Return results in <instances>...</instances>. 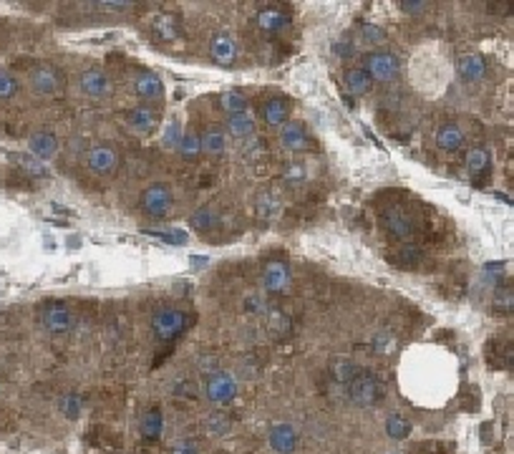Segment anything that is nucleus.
I'll list each match as a JSON object with an SVG mask.
<instances>
[{
    "mask_svg": "<svg viewBox=\"0 0 514 454\" xmlns=\"http://www.w3.org/2000/svg\"><path fill=\"white\" fill-rule=\"evenodd\" d=\"M245 310H247V313H262L265 303H262L260 295H250V298H245Z\"/></svg>",
    "mask_w": 514,
    "mask_h": 454,
    "instance_id": "obj_43",
    "label": "nucleus"
},
{
    "mask_svg": "<svg viewBox=\"0 0 514 454\" xmlns=\"http://www.w3.org/2000/svg\"><path fill=\"white\" fill-rule=\"evenodd\" d=\"M127 124H129V129H132V132L149 134L151 129H154V124H156V117H154V111H151L149 106H136V109L129 111Z\"/></svg>",
    "mask_w": 514,
    "mask_h": 454,
    "instance_id": "obj_18",
    "label": "nucleus"
},
{
    "mask_svg": "<svg viewBox=\"0 0 514 454\" xmlns=\"http://www.w3.org/2000/svg\"><path fill=\"white\" fill-rule=\"evenodd\" d=\"M235 391H237L235 379L225 371L212 374L210 381H207V396H210V401H215V404H227V401H232Z\"/></svg>",
    "mask_w": 514,
    "mask_h": 454,
    "instance_id": "obj_7",
    "label": "nucleus"
},
{
    "mask_svg": "<svg viewBox=\"0 0 514 454\" xmlns=\"http://www.w3.org/2000/svg\"><path fill=\"white\" fill-rule=\"evenodd\" d=\"M177 149L184 159H197V157L202 154V139H199L194 132H184L182 139H179Z\"/></svg>",
    "mask_w": 514,
    "mask_h": 454,
    "instance_id": "obj_28",
    "label": "nucleus"
},
{
    "mask_svg": "<svg viewBox=\"0 0 514 454\" xmlns=\"http://www.w3.org/2000/svg\"><path fill=\"white\" fill-rule=\"evenodd\" d=\"M489 164H492V157H489L487 149H481V147H476V149H471L469 154H466V169H469V174H484L489 169Z\"/></svg>",
    "mask_w": 514,
    "mask_h": 454,
    "instance_id": "obj_27",
    "label": "nucleus"
},
{
    "mask_svg": "<svg viewBox=\"0 0 514 454\" xmlns=\"http://www.w3.org/2000/svg\"><path fill=\"white\" fill-rule=\"evenodd\" d=\"M290 23H293V18H290L288 11H282V8H262L260 13H257V26L265 31V33H282V31H288Z\"/></svg>",
    "mask_w": 514,
    "mask_h": 454,
    "instance_id": "obj_10",
    "label": "nucleus"
},
{
    "mask_svg": "<svg viewBox=\"0 0 514 454\" xmlns=\"http://www.w3.org/2000/svg\"><path fill=\"white\" fill-rule=\"evenodd\" d=\"M308 177V174H305V167L303 164H290L288 169H285V174H282V179H285V182H303V179Z\"/></svg>",
    "mask_w": 514,
    "mask_h": 454,
    "instance_id": "obj_39",
    "label": "nucleus"
},
{
    "mask_svg": "<svg viewBox=\"0 0 514 454\" xmlns=\"http://www.w3.org/2000/svg\"><path fill=\"white\" fill-rule=\"evenodd\" d=\"M146 235H151V238H161L164 243H171V245H187L189 235L184 233V230H179V227H174V230H144Z\"/></svg>",
    "mask_w": 514,
    "mask_h": 454,
    "instance_id": "obj_32",
    "label": "nucleus"
},
{
    "mask_svg": "<svg viewBox=\"0 0 514 454\" xmlns=\"http://www.w3.org/2000/svg\"><path fill=\"white\" fill-rule=\"evenodd\" d=\"M86 164H89V169L94 174H111L114 169H117L119 157H117V152L111 149V147L99 144V147H91V149H89Z\"/></svg>",
    "mask_w": 514,
    "mask_h": 454,
    "instance_id": "obj_8",
    "label": "nucleus"
},
{
    "mask_svg": "<svg viewBox=\"0 0 514 454\" xmlns=\"http://www.w3.org/2000/svg\"><path fill=\"white\" fill-rule=\"evenodd\" d=\"M28 89L41 99H55L63 91V76L61 71L50 63H38L28 71Z\"/></svg>",
    "mask_w": 514,
    "mask_h": 454,
    "instance_id": "obj_1",
    "label": "nucleus"
},
{
    "mask_svg": "<svg viewBox=\"0 0 514 454\" xmlns=\"http://www.w3.org/2000/svg\"><path fill=\"white\" fill-rule=\"evenodd\" d=\"M220 106L230 114V117H235V114H242V111H247V96L242 94V91L237 89H230L225 91V94L220 96Z\"/></svg>",
    "mask_w": 514,
    "mask_h": 454,
    "instance_id": "obj_25",
    "label": "nucleus"
},
{
    "mask_svg": "<svg viewBox=\"0 0 514 454\" xmlns=\"http://www.w3.org/2000/svg\"><path fill=\"white\" fill-rule=\"evenodd\" d=\"M189 222H192V227L194 230H199V233H210L212 227H217V222L220 220H217V212H212L210 207H199Z\"/></svg>",
    "mask_w": 514,
    "mask_h": 454,
    "instance_id": "obj_29",
    "label": "nucleus"
},
{
    "mask_svg": "<svg viewBox=\"0 0 514 454\" xmlns=\"http://www.w3.org/2000/svg\"><path fill=\"white\" fill-rule=\"evenodd\" d=\"M360 41H363L365 46H378L386 41V31L373 26V23H363V26H360Z\"/></svg>",
    "mask_w": 514,
    "mask_h": 454,
    "instance_id": "obj_34",
    "label": "nucleus"
},
{
    "mask_svg": "<svg viewBox=\"0 0 514 454\" xmlns=\"http://www.w3.org/2000/svg\"><path fill=\"white\" fill-rule=\"evenodd\" d=\"M43 326L50 333H66L71 328V310L61 303H50L43 310Z\"/></svg>",
    "mask_w": 514,
    "mask_h": 454,
    "instance_id": "obj_16",
    "label": "nucleus"
},
{
    "mask_svg": "<svg viewBox=\"0 0 514 454\" xmlns=\"http://www.w3.org/2000/svg\"><path fill=\"white\" fill-rule=\"evenodd\" d=\"M280 142H282V147L290 152H305L310 147V134L300 122H288V124H282Z\"/></svg>",
    "mask_w": 514,
    "mask_h": 454,
    "instance_id": "obj_13",
    "label": "nucleus"
},
{
    "mask_svg": "<svg viewBox=\"0 0 514 454\" xmlns=\"http://www.w3.org/2000/svg\"><path fill=\"white\" fill-rule=\"evenodd\" d=\"M61 409H63V414H66L68 419H76L81 406H78L76 396H73V394H68V396H63V399H61Z\"/></svg>",
    "mask_w": 514,
    "mask_h": 454,
    "instance_id": "obj_41",
    "label": "nucleus"
},
{
    "mask_svg": "<svg viewBox=\"0 0 514 454\" xmlns=\"http://www.w3.org/2000/svg\"><path fill=\"white\" fill-rule=\"evenodd\" d=\"M494 308L497 310H502L504 308V313H509L512 310V290H497V295H494Z\"/></svg>",
    "mask_w": 514,
    "mask_h": 454,
    "instance_id": "obj_40",
    "label": "nucleus"
},
{
    "mask_svg": "<svg viewBox=\"0 0 514 454\" xmlns=\"http://www.w3.org/2000/svg\"><path fill=\"white\" fill-rule=\"evenodd\" d=\"M421 258H424V253H421L416 245H406V248L398 250V263H401V265H406V268L419 265Z\"/></svg>",
    "mask_w": 514,
    "mask_h": 454,
    "instance_id": "obj_36",
    "label": "nucleus"
},
{
    "mask_svg": "<svg viewBox=\"0 0 514 454\" xmlns=\"http://www.w3.org/2000/svg\"><path fill=\"white\" fill-rule=\"evenodd\" d=\"M154 33L161 41H174L179 36V18L171 16V13H161L154 21Z\"/></svg>",
    "mask_w": 514,
    "mask_h": 454,
    "instance_id": "obj_24",
    "label": "nucleus"
},
{
    "mask_svg": "<svg viewBox=\"0 0 514 454\" xmlns=\"http://www.w3.org/2000/svg\"><path fill=\"white\" fill-rule=\"evenodd\" d=\"M437 144L444 152H456L464 144V132H461L456 124H444L437 129Z\"/></svg>",
    "mask_w": 514,
    "mask_h": 454,
    "instance_id": "obj_19",
    "label": "nucleus"
},
{
    "mask_svg": "<svg viewBox=\"0 0 514 454\" xmlns=\"http://www.w3.org/2000/svg\"><path fill=\"white\" fill-rule=\"evenodd\" d=\"M227 134H232L235 139H252L255 137V117L250 111L242 114H235V117L227 119Z\"/></svg>",
    "mask_w": 514,
    "mask_h": 454,
    "instance_id": "obj_20",
    "label": "nucleus"
},
{
    "mask_svg": "<svg viewBox=\"0 0 514 454\" xmlns=\"http://www.w3.org/2000/svg\"><path fill=\"white\" fill-rule=\"evenodd\" d=\"M257 210H260L262 217H275L280 212V200L275 197L272 189H265V192L257 197Z\"/></svg>",
    "mask_w": 514,
    "mask_h": 454,
    "instance_id": "obj_31",
    "label": "nucleus"
},
{
    "mask_svg": "<svg viewBox=\"0 0 514 454\" xmlns=\"http://www.w3.org/2000/svg\"><path fill=\"white\" fill-rule=\"evenodd\" d=\"M484 270H504V263H487Z\"/></svg>",
    "mask_w": 514,
    "mask_h": 454,
    "instance_id": "obj_45",
    "label": "nucleus"
},
{
    "mask_svg": "<svg viewBox=\"0 0 514 454\" xmlns=\"http://www.w3.org/2000/svg\"><path fill=\"white\" fill-rule=\"evenodd\" d=\"M28 152L41 162H48L58 152V139L50 132H36L28 137Z\"/></svg>",
    "mask_w": 514,
    "mask_h": 454,
    "instance_id": "obj_12",
    "label": "nucleus"
},
{
    "mask_svg": "<svg viewBox=\"0 0 514 454\" xmlns=\"http://www.w3.org/2000/svg\"><path fill=\"white\" fill-rule=\"evenodd\" d=\"M202 149L207 152V154H225L227 149V132L222 127H210L205 132V137H202Z\"/></svg>",
    "mask_w": 514,
    "mask_h": 454,
    "instance_id": "obj_22",
    "label": "nucleus"
},
{
    "mask_svg": "<svg viewBox=\"0 0 514 454\" xmlns=\"http://www.w3.org/2000/svg\"><path fill=\"white\" fill-rule=\"evenodd\" d=\"M16 94H18V81H16V76H13L11 71H6V68H0V101L13 99Z\"/></svg>",
    "mask_w": 514,
    "mask_h": 454,
    "instance_id": "obj_35",
    "label": "nucleus"
},
{
    "mask_svg": "<svg viewBox=\"0 0 514 454\" xmlns=\"http://www.w3.org/2000/svg\"><path fill=\"white\" fill-rule=\"evenodd\" d=\"M288 101L282 99H270L265 106H262V117L270 127H282V124H288Z\"/></svg>",
    "mask_w": 514,
    "mask_h": 454,
    "instance_id": "obj_23",
    "label": "nucleus"
},
{
    "mask_svg": "<svg viewBox=\"0 0 514 454\" xmlns=\"http://www.w3.org/2000/svg\"><path fill=\"white\" fill-rule=\"evenodd\" d=\"M210 56L220 66H232L237 61V43L230 33H217L210 43Z\"/></svg>",
    "mask_w": 514,
    "mask_h": 454,
    "instance_id": "obj_11",
    "label": "nucleus"
},
{
    "mask_svg": "<svg viewBox=\"0 0 514 454\" xmlns=\"http://www.w3.org/2000/svg\"><path fill=\"white\" fill-rule=\"evenodd\" d=\"M16 162L18 164L23 167V169H26L28 174H33V177H45V164L41 159H36L33 154H31V152H28V154H18L16 157Z\"/></svg>",
    "mask_w": 514,
    "mask_h": 454,
    "instance_id": "obj_33",
    "label": "nucleus"
},
{
    "mask_svg": "<svg viewBox=\"0 0 514 454\" xmlns=\"http://www.w3.org/2000/svg\"><path fill=\"white\" fill-rule=\"evenodd\" d=\"M270 447L280 454H290L298 447V434L290 424H275L270 429Z\"/></svg>",
    "mask_w": 514,
    "mask_h": 454,
    "instance_id": "obj_17",
    "label": "nucleus"
},
{
    "mask_svg": "<svg viewBox=\"0 0 514 454\" xmlns=\"http://www.w3.org/2000/svg\"><path fill=\"white\" fill-rule=\"evenodd\" d=\"M383 225H386V230L393 238H409V235H414V217H411V212L401 210V207L388 210L386 217H383Z\"/></svg>",
    "mask_w": 514,
    "mask_h": 454,
    "instance_id": "obj_14",
    "label": "nucleus"
},
{
    "mask_svg": "<svg viewBox=\"0 0 514 454\" xmlns=\"http://www.w3.org/2000/svg\"><path fill=\"white\" fill-rule=\"evenodd\" d=\"M346 81H348L350 94H355V96L368 94L370 86H373V81H370V76H368V71H365V68H350L348 76H346Z\"/></svg>",
    "mask_w": 514,
    "mask_h": 454,
    "instance_id": "obj_26",
    "label": "nucleus"
},
{
    "mask_svg": "<svg viewBox=\"0 0 514 454\" xmlns=\"http://www.w3.org/2000/svg\"><path fill=\"white\" fill-rule=\"evenodd\" d=\"M365 71H368L370 81H381L388 83L401 73V63L393 53L388 51H376V53H370L365 58Z\"/></svg>",
    "mask_w": 514,
    "mask_h": 454,
    "instance_id": "obj_3",
    "label": "nucleus"
},
{
    "mask_svg": "<svg viewBox=\"0 0 514 454\" xmlns=\"http://www.w3.org/2000/svg\"><path fill=\"white\" fill-rule=\"evenodd\" d=\"M81 91L83 96H89V99L94 101H104L111 96V91H114V86H111V78L106 71H101V68H89V71H83L81 76Z\"/></svg>",
    "mask_w": 514,
    "mask_h": 454,
    "instance_id": "obj_4",
    "label": "nucleus"
},
{
    "mask_svg": "<svg viewBox=\"0 0 514 454\" xmlns=\"http://www.w3.org/2000/svg\"><path fill=\"white\" fill-rule=\"evenodd\" d=\"M134 91H136L139 99L144 101H156L164 96V83L156 76L154 71H141L134 81Z\"/></svg>",
    "mask_w": 514,
    "mask_h": 454,
    "instance_id": "obj_15",
    "label": "nucleus"
},
{
    "mask_svg": "<svg viewBox=\"0 0 514 454\" xmlns=\"http://www.w3.org/2000/svg\"><path fill=\"white\" fill-rule=\"evenodd\" d=\"M388 434L396 439L406 437V434H409V424H406L401 416H391V419H388Z\"/></svg>",
    "mask_w": 514,
    "mask_h": 454,
    "instance_id": "obj_38",
    "label": "nucleus"
},
{
    "mask_svg": "<svg viewBox=\"0 0 514 454\" xmlns=\"http://www.w3.org/2000/svg\"><path fill=\"white\" fill-rule=\"evenodd\" d=\"M401 11L416 16V13H424L426 11V3H424V0H404V3H401Z\"/></svg>",
    "mask_w": 514,
    "mask_h": 454,
    "instance_id": "obj_42",
    "label": "nucleus"
},
{
    "mask_svg": "<svg viewBox=\"0 0 514 454\" xmlns=\"http://www.w3.org/2000/svg\"><path fill=\"white\" fill-rule=\"evenodd\" d=\"M141 210L151 217H164L171 210V189L166 184H151L141 194Z\"/></svg>",
    "mask_w": 514,
    "mask_h": 454,
    "instance_id": "obj_5",
    "label": "nucleus"
},
{
    "mask_svg": "<svg viewBox=\"0 0 514 454\" xmlns=\"http://www.w3.org/2000/svg\"><path fill=\"white\" fill-rule=\"evenodd\" d=\"M262 285L270 293H282L290 285V268L282 260H272L262 270Z\"/></svg>",
    "mask_w": 514,
    "mask_h": 454,
    "instance_id": "obj_9",
    "label": "nucleus"
},
{
    "mask_svg": "<svg viewBox=\"0 0 514 454\" xmlns=\"http://www.w3.org/2000/svg\"><path fill=\"white\" fill-rule=\"evenodd\" d=\"M161 427H164V419H161V414L156 409H151L149 414H144V419H141V432H144L146 439L159 437Z\"/></svg>",
    "mask_w": 514,
    "mask_h": 454,
    "instance_id": "obj_30",
    "label": "nucleus"
},
{
    "mask_svg": "<svg viewBox=\"0 0 514 454\" xmlns=\"http://www.w3.org/2000/svg\"><path fill=\"white\" fill-rule=\"evenodd\" d=\"M189 326V316L179 308H159L151 316V331L159 341H171L177 338L184 328Z\"/></svg>",
    "mask_w": 514,
    "mask_h": 454,
    "instance_id": "obj_2",
    "label": "nucleus"
},
{
    "mask_svg": "<svg viewBox=\"0 0 514 454\" xmlns=\"http://www.w3.org/2000/svg\"><path fill=\"white\" fill-rule=\"evenodd\" d=\"M333 51H336V56H341V58H350L353 56V46L348 43V41H341V43L333 46Z\"/></svg>",
    "mask_w": 514,
    "mask_h": 454,
    "instance_id": "obj_44",
    "label": "nucleus"
},
{
    "mask_svg": "<svg viewBox=\"0 0 514 454\" xmlns=\"http://www.w3.org/2000/svg\"><path fill=\"white\" fill-rule=\"evenodd\" d=\"M174 454H194V452L189 447H177V449H174Z\"/></svg>",
    "mask_w": 514,
    "mask_h": 454,
    "instance_id": "obj_46",
    "label": "nucleus"
},
{
    "mask_svg": "<svg viewBox=\"0 0 514 454\" xmlns=\"http://www.w3.org/2000/svg\"><path fill=\"white\" fill-rule=\"evenodd\" d=\"M179 139H182V127L177 122H169L161 132V144L164 147H177Z\"/></svg>",
    "mask_w": 514,
    "mask_h": 454,
    "instance_id": "obj_37",
    "label": "nucleus"
},
{
    "mask_svg": "<svg viewBox=\"0 0 514 454\" xmlns=\"http://www.w3.org/2000/svg\"><path fill=\"white\" fill-rule=\"evenodd\" d=\"M381 396V386H378L376 376L373 374H358V376L350 381V399L358 406H370L373 401H378Z\"/></svg>",
    "mask_w": 514,
    "mask_h": 454,
    "instance_id": "obj_6",
    "label": "nucleus"
},
{
    "mask_svg": "<svg viewBox=\"0 0 514 454\" xmlns=\"http://www.w3.org/2000/svg\"><path fill=\"white\" fill-rule=\"evenodd\" d=\"M484 73H487V63H484L481 56L466 53L459 61V76L464 78V81H481Z\"/></svg>",
    "mask_w": 514,
    "mask_h": 454,
    "instance_id": "obj_21",
    "label": "nucleus"
}]
</instances>
